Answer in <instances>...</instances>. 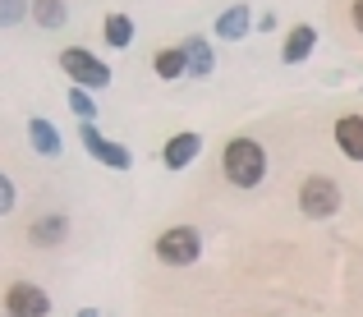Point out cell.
<instances>
[{"label": "cell", "mask_w": 363, "mask_h": 317, "mask_svg": "<svg viewBox=\"0 0 363 317\" xmlns=\"http://www.w3.org/2000/svg\"><path fill=\"white\" fill-rule=\"evenodd\" d=\"M225 175H230V184H240V189H257L262 184V175H267V152L257 148L253 138H235L230 148H225Z\"/></svg>", "instance_id": "obj_1"}, {"label": "cell", "mask_w": 363, "mask_h": 317, "mask_svg": "<svg viewBox=\"0 0 363 317\" xmlns=\"http://www.w3.org/2000/svg\"><path fill=\"white\" fill-rule=\"evenodd\" d=\"M60 69L69 74L79 88H106L111 83V65H101L92 51H83V46H69V51H60Z\"/></svg>", "instance_id": "obj_2"}, {"label": "cell", "mask_w": 363, "mask_h": 317, "mask_svg": "<svg viewBox=\"0 0 363 317\" xmlns=\"http://www.w3.org/2000/svg\"><path fill=\"white\" fill-rule=\"evenodd\" d=\"M157 253H161V262H170V267H189V262H198V253H203V239H198V230L175 226V230H166V235L157 239Z\"/></svg>", "instance_id": "obj_3"}, {"label": "cell", "mask_w": 363, "mask_h": 317, "mask_svg": "<svg viewBox=\"0 0 363 317\" xmlns=\"http://www.w3.org/2000/svg\"><path fill=\"white\" fill-rule=\"evenodd\" d=\"M299 207H303V216H313V221H322V216H331V211L340 207V189L331 184L327 175H313L308 184L299 189Z\"/></svg>", "instance_id": "obj_4"}, {"label": "cell", "mask_w": 363, "mask_h": 317, "mask_svg": "<svg viewBox=\"0 0 363 317\" xmlns=\"http://www.w3.org/2000/svg\"><path fill=\"white\" fill-rule=\"evenodd\" d=\"M5 313L9 317H46V313H51V299H46V290L18 281V285L5 290Z\"/></svg>", "instance_id": "obj_5"}, {"label": "cell", "mask_w": 363, "mask_h": 317, "mask_svg": "<svg viewBox=\"0 0 363 317\" xmlns=\"http://www.w3.org/2000/svg\"><path fill=\"white\" fill-rule=\"evenodd\" d=\"M83 148H88L92 157L101 161V166H111V170H129V166H133L129 148H120V143H106V138L97 133V124H83Z\"/></svg>", "instance_id": "obj_6"}, {"label": "cell", "mask_w": 363, "mask_h": 317, "mask_svg": "<svg viewBox=\"0 0 363 317\" xmlns=\"http://www.w3.org/2000/svg\"><path fill=\"white\" fill-rule=\"evenodd\" d=\"M313 46H318V33H313L308 23H299V28H290V37H285L281 60H285V65H303V60L313 55Z\"/></svg>", "instance_id": "obj_7"}, {"label": "cell", "mask_w": 363, "mask_h": 317, "mask_svg": "<svg viewBox=\"0 0 363 317\" xmlns=\"http://www.w3.org/2000/svg\"><path fill=\"white\" fill-rule=\"evenodd\" d=\"M198 152H203V138H198V133H175V138L166 143V166L170 170H184Z\"/></svg>", "instance_id": "obj_8"}, {"label": "cell", "mask_w": 363, "mask_h": 317, "mask_svg": "<svg viewBox=\"0 0 363 317\" xmlns=\"http://www.w3.org/2000/svg\"><path fill=\"white\" fill-rule=\"evenodd\" d=\"M336 143H340V152H345V157L363 161V115H340Z\"/></svg>", "instance_id": "obj_9"}, {"label": "cell", "mask_w": 363, "mask_h": 317, "mask_svg": "<svg viewBox=\"0 0 363 317\" xmlns=\"http://www.w3.org/2000/svg\"><path fill=\"white\" fill-rule=\"evenodd\" d=\"M28 138H33V148L42 152V157H60V133H55V124L51 120H28Z\"/></svg>", "instance_id": "obj_10"}, {"label": "cell", "mask_w": 363, "mask_h": 317, "mask_svg": "<svg viewBox=\"0 0 363 317\" xmlns=\"http://www.w3.org/2000/svg\"><path fill=\"white\" fill-rule=\"evenodd\" d=\"M184 74H212V46H207V37H189L184 42Z\"/></svg>", "instance_id": "obj_11"}, {"label": "cell", "mask_w": 363, "mask_h": 317, "mask_svg": "<svg viewBox=\"0 0 363 317\" xmlns=\"http://www.w3.org/2000/svg\"><path fill=\"white\" fill-rule=\"evenodd\" d=\"M244 33H248V5H230L216 18V37H221V42H240Z\"/></svg>", "instance_id": "obj_12"}, {"label": "cell", "mask_w": 363, "mask_h": 317, "mask_svg": "<svg viewBox=\"0 0 363 317\" xmlns=\"http://www.w3.org/2000/svg\"><path fill=\"white\" fill-rule=\"evenodd\" d=\"M33 244H60V235H65V216H46V221H33Z\"/></svg>", "instance_id": "obj_13"}, {"label": "cell", "mask_w": 363, "mask_h": 317, "mask_svg": "<svg viewBox=\"0 0 363 317\" xmlns=\"http://www.w3.org/2000/svg\"><path fill=\"white\" fill-rule=\"evenodd\" d=\"M157 74L161 79H179V74H184V46H166V51L157 55Z\"/></svg>", "instance_id": "obj_14"}, {"label": "cell", "mask_w": 363, "mask_h": 317, "mask_svg": "<svg viewBox=\"0 0 363 317\" xmlns=\"http://www.w3.org/2000/svg\"><path fill=\"white\" fill-rule=\"evenodd\" d=\"M106 42L116 46V51L133 42V23H129V14H111V18H106Z\"/></svg>", "instance_id": "obj_15"}, {"label": "cell", "mask_w": 363, "mask_h": 317, "mask_svg": "<svg viewBox=\"0 0 363 317\" xmlns=\"http://www.w3.org/2000/svg\"><path fill=\"white\" fill-rule=\"evenodd\" d=\"M33 14L42 28H65V0H37Z\"/></svg>", "instance_id": "obj_16"}, {"label": "cell", "mask_w": 363, "mask_h": 317, "mask_svg": "<svg viewBox=\"0 0 363 317\" xmlns=\"http://www.w3.org/2000/svg\"><path fill=\"white\" fill-rule=\"evenodd\" d=\"M69 111L79 115V120H92V115H97V101H92L88 92H83L79 83H74V88H69Z\"/></svg>", "instance_id": "obj_17"}, {"label": "cell", "mask_w": 363, "mask_h": 317, "mask_svg": "<svg viewBox=\"0 0 363 317\" xmlns=\"http://www.w3.org/2000/svg\"><path fill=\"white\" fill-rule=\"evenodd\" d=\"M28 14V0H0V28H14Z\"/></svg>", "instance_id": "obj_18"}, {"label": "cell", "mask_w": 363, "mask_h": 317, "mask_svg": "<svg viewBox=\"0 0 363 317\" xmlns=\"http://www.w3.org/2000/svg\"><path fill=\"white\" fill-rule=\"evenodd\" d=\"M5 211H14V184L0 175V216H5Z\"/></svg>", "instance_id": "obj_19"}, {"label": "cell", "mask_w": 363, "mask_h": 317, "mask_svg": "<svg viewBox=\"0 0 363 317\" xmlns=\"http://www.w3.org/2000/svg\"><path fill=\"white\" fill-rule=\"evenodd\" d=\"M354 28L363 33V0H354Z\"/></svg>", "instance_id": "obj_20"}, {"label": "cell", "mask_w": 363, "mask_h": 317, "mask_svg": "<svg viewBox=\"0 0 363 317\" xmlns=\"http://www.w3.org/2000/svg\"><path fill=\"white\" fill-rule=\"evenodd\" d=\"M79 317H97V313H92V308H83V313H79Z\"/></svg>", "instance_id": "obj_21"}]
</instances>
